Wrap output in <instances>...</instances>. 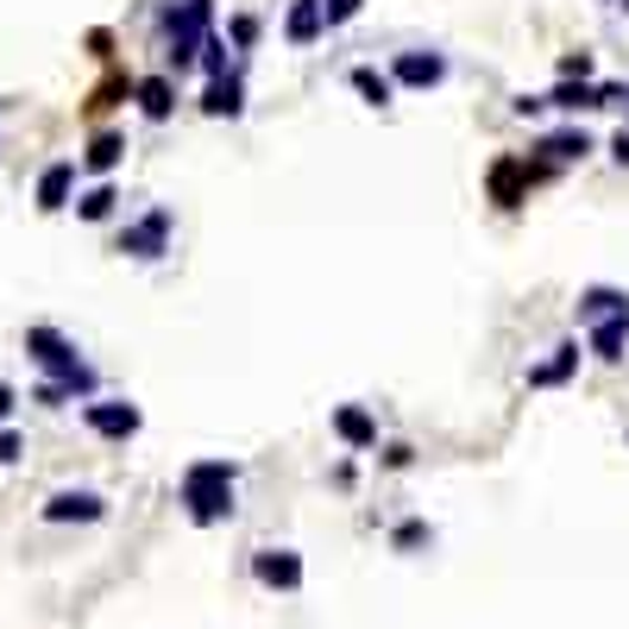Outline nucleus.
Returning <instances> with one entry per match:
<instances>
[{"mask_svg": "<svg viewBox=\"0 0 629 629\" xmlns=\"http://www.w3.org/2000/svg\"><path fill=\"white\" fill-rule=\"evenodd\" d=\"M20 453H25V441H20V434H13V429H0V466H13Z\"/></svg>", "mask_w": 629, "mask_h": 629, "instance_id": "nucleus-29", "label": "nucleus"}, {"mask_svg": "<svg viewBox=\"0 0 629 629\" xmlns=\"http://www.w3.org/2000/svg\"><path fill=\"white\" fill-rule=\"evenodd\" d=\"M133 82L138 76H107L95 95H89V114H107V107H120V101H133Z\"/></svg>", "mask_w": 629, "mask_h": 629, "instance_id": "nucleus-23", "label": "nucleus"}, {"mask_svg": "<svg viewBox=\"0 0 629 629\" xmlns=\"http://www.w3.org/2000/svg\"><path fill=\"white\" fill-rule=\"evenodd\" d=\"M321 7H328V25H347L359 7H365V0H321Z\"/></svg>", "mask_w": 629, "mask_h": 629, "instance_id": "nucleus-28", "label": "nucleus"}, {"mask_svg": "<svg viewBox=\"0 0 629 629\" xmlns=\"http://www.w3.org/2000/svg\"><path fill=\"white\" fill-rule=\"evenodd\" d=\"M171 227H177V215H171V208H152V215H138L133 227H120V252L126 258H164Z\"/></svg>", "mask_w": 629, "mask_h": 629, "instance_id": "nucleus-4", "label": "nucleus"}, {"mask_svg": "<svg viewBox=\"0 0 629 629\" xmlns=\"http://www.w3.org/2000/svg\"><path fill=\"white\" fill-rule=\"evenodd\" d=\"M227 39H234V51H252V44H258V20H252V13H234V20H227Z\"/></svg>", "mask_w": 629, "mask_h": 629, "instance_id": "nucleus-26", "label": "nucleus"}, {"mask_svg": "<svg viewBox=\"0 0 629 629\" xmlns=\"http://www.w3.org/2000/svg\"><path fill=\"white\" fill-rule=\"evenodd\" d=\"M202 70H208V82H215V76H234V70H227V39H215V32H208V44H202Z\"/></svg>", "mask_w": 629, "mask_h": 629, "instance_id": "nucleus-25", "label": "nucleus"}, {"mask_svg": "<svg viewBox=\"0 0 629 629\" xmlns=\"http://www.w3.org/2000/svg\"><path fill=\"white\" fill-rule=\"evenodd\" d=\"M70 196H76V164H70V157L44 164V177H39V208H44V215H58V208H70Z\"/></svg>", "mask_w": 629, "mask_h": 629, "instance_id": "nucleus-11", "label": "nucleus"}, {"mask_svg": "<svg viewBox=\"0 0 629 629\" xmlns=\"http://www.w3.org/2000/svg\"><path fill=\"white\" fill-rule=\"evenodd\" d=\"M579 372V340H567V347H554V359H542L529 372V384L535 391H554V384H567V378Z\"/></svg>", "mask_w": 629, "mask_h": 629, "instance_id": "nucleus-18", "label": "nucleus"}, {"mask_svg": "<svg viewBox=\"0 0 629 629\" xmlns=\"http://www.w3.org/2000/svg\"><path fill=\"white\" fill-rule=\"evenodd\" d=\"M25 359H32L39 372H51V384H63L70 396H76V391L82 396L95 391V372L82 365V353L58 334V328H44V321H39V328H25Z\"/></svg>", "mask_w": 629, "mask_h": 629, "instance_id": "nucleus-2", "label": "nucleus"}, {"mask_svg": "<svg viewBox=\"0 0 629 629\" xmlns=\"http://www.w3.org/2000/svg\"><path fill=\"white\" fill-rule=\"evenodd\" d=\"M239 107H246V82L239 76H215L208 89H202V114L208 120H234Z\"/></svg>", "mask_w": 629, "mask_h": 629, "instance_id": "nucleus-13", "label": "nucleus"}, {"mask_svg": "<svg viewBox=\"0 0 629 629\" xmlns=\"http://www.w3.org/2000/svg\"><path fill=\"white\" fill-rule=\"evenodd\" d=\"M610 157H617V164H629V126L617 138H610Z\"/></svg>", "mask_w": 629, "mask_h": 629, "instance_id": "nucleus-31", "label": "nucleus"}, {"mask_svg": "<svg viewBox=\"0 0 629 629\" xmlns=\"http://www.w3.org/2000/svg\"><path fill=\"white\" fill-rule=\"evenodd\" d=\"M107 516V497L101 492H58L44 497V523H101Z\"/></svg>", "mask_w": 629, "mask_h": 629, "instance_id": "nucleus-9", "label": "nucleus"}, {"mask_svg": "<svg viewBox=\"0 0 629 629\" xmlns=\"http://www.w3.org/2000/svg\"><path fill=\"white\" fill-rule=\"evenodd\" d=\"M82 422L101 434V441H133L138 434V403H114V396H101V403H82Z\"/></svg>", "mask_w": 629, "mask_h": 629, "instance_id": "nucleus-6", "label": "nucleus"}, {"mask_svg": "<svg viewBox=\"0 0 629 629\" xmlns=\"http://www.w3.org/2000/svg\"><path fill=\"white\" fill-rule=\"evenodd\" d=\"M252 579L265 591H302V554L296 548H258L252 554Z\"/></svg>", "mask_w": 629, "mask_h": 629, "instance_id": "nucleus-5", "label": "nucleus"}, {"mask_svg": "<svg viewBox=\"0 0 629 629\" xmlns=\"http://www.w3.org/2000/svg\"><path fill=\"white\" fill-rule=\"evenodd\" d=\"M234 485H239V466L234 460H196L183 466V485H177V504L196 529H215L234 516Z\"/></svg>", "mask_w": 629, "mask_h": 629, "instance_id": "nucleus-1", "label": "nucleus"}, {"mask_svg": "<svg viewBox=\"0 0 629 629\" xmlns=\"http://www.w3.org/2000/svg\"><path fill=\"white\" fill-rule=\"evenodd\" d=\"M548 177V164H523V157H497L492 164V202L497 208H516V202L529 196V183Z\"/></svg>", "mask_w": 629, "mask_h": 629, "instance_id": "nucleus-7", "label": "nucleus"}, {"mask_svg": "<svg viewBox=\"0 0 629 629\" xmlns=\"http://www.w3.org/2000/svg\"><path fill=\"white\" fill-rule=\"evenodd\" d=\"M215 32V0H177L171 13H164V39H171V63L189 70L202 63V44Z\"/></svg>", "mask_w": 629, "mask_h": 629, "instance_id": "nucleus-3", "label": "nucleus"}, {"mask_svg": "<svg viewBox=\"0 0 629 629\" xmlns=\"http://www.w3.org/2000/svg\"><path fill=\"white\" fill-rule=\"evenodd\" d=\"M542 152H548L554 164H573V157H586V152H591V133H579V126H560V133L542 138Z\"/></svg>", "mask_w": 629, "mask_h": 629, "instance_id": "nucleus-21", "label": "nucleus"}, {"mask_svg": "<svg viewBox=\"0 0 629 629\" xmlns=\"http://www.w3.org/2000/svg\"><path fill=\"white\" fill-rule=\"evenodd\" d=\"M617 7H623V13H629V0H617Z\"/></svg>", "mask_w": 629, "mask_h": 629, "instance_id": "nucleus-32", "label": "nucleus"}, {"mask_svg": "<svg viewBox=\"0 0 629 629\" xmlns=\"http://www.w3.org/2000/svg\"><path fill=\"white\" fill-rule=\"evenodd\" d=\"M120 157H126V138L120 133H95L89 138V152H82V171H95V177H107Z\"/></svg>", "mask_w": 629, "mask_h": 629, "instance_id": "nucleus-20", "label": "nucleus"}, {"mask_svg": "<svg viewBox=\"0 0 629 629\" xmlns=\"http://www.w3.org/2000/svg\"><path fill=\"white\" fill-rule=\"evenodd\" d=\"M429 542H434V529L422 523V516H410V523H396V529H391V548L396 554H415V548H429Z\"/></svg>", "mask_w": 629, "mask_h": 629, "instance_id": "nucleus-24", "label": "nucleus"}, {"mask_svg": "<svg viewBox=\"0 0 629 629\" xmlns=\"http://www.w3.org/2000/svg\"><path fill=\"white\" fill-rule=\"evenodd\" d=\"M391 82L396 89H441V82H447V58H441V51H396Z\"/></svg>", "mask_w": 629, "mask_h": 629, "instance_id": "nucleus-8", "label": "nucleus"}, {"mask_svg": "<svg viewBox=\"0 0 629 629\" xmlns=\"http://www.w3.org/2000/svg\"><path fill=\"white\" fill-rule=\"evenodd\" d=\"M347 82H353V95L365 101V107H391V101H396V82L384 76V70H372V63H353Z\"/></svg>", "mask_w": 629, "mask_h": 629, "instance_id": "nucleus-16", "label": "nucleus"}, {"mask_svg": "<svg viewBox=\"0 0 629 629\" xmlns=\"http://www.w3.org/2000/svg\"><path fill=\"white\" fill-rule=\"evenodd\" d=\"M334 434L347 441V447H359V453L378 447V422L359 410V403H340V410H334Z\"/></svg>", "mask_w": 629, "mask_h": 629, "instance_id": "nucleus-17", "label": "nucleus"}, {"mask_svg": "<svg viewBox=\"0 0 629 629\" xmlns=\"http://www.w3.org/2000/svg\"><path fill=\"white\" fill-rule=\"evenodd\" d=\"M114 208H120L114 183H95V189H82V196H76V215L82 220H114Z\"/></svg>", "mask_w": 629, "mask_h": 629, "instance_id": "nucleus-22", "label": "nucleus"}, {"mask_svg": "<svg viewBox=\"0 0 629 629\" xmlns=\"http://www.w3.org/2000/svg\"><path fill=\"white\" fill-rule=\"evenodd\" d=\"M586 347L605 359V365H617V359H623V347H629V309L610 314V321H598V328H586Z\"/></svg>", "mask_w": 629, "mask_h": 629, "instance_id": "nucleus-14", "label": "nucleus"}, {"mask_svg": "<svg viewBox=\"0 0 629 629\" xmlns=\"http://www.w3.org/2000/svg\"><path fill=\"white\" fill-rule=\"evenodd\" d=\"M133 101H138V114H145V120H171V114H177V82H171V76H138L133 82Z\"/></svg>", "mask_w": 629, "mask_h": 629, "instance_id": "nucleus-12", "label": "nucleus"}, {"mask_svg": "<svg viewBox=\"0 0 629 629\" xmlns=\"http://www.w3.org/2000/svg\"><path fill=\"white\" fill-rule=\"evenodd\" d=\"M560 82H591V51H567L560 58Z\"/></svg>", "mask_w": 629, "mask_h": 629, "instance_id": "nucleus-27", "label": "nucleus"}, {"mask_svg": "<svg viewBox=\"0 0 629 629\" xmlns=\"http://www.w3.org/2000/svg\"><path fill=\"white\" fill-rule=\"evenodd\" d=\"M548 107H560V114H579V107H605V82H560L548 95Z\"/></svg>", "mask_w": 629, "mask_h": 629, "instance_id": "nucleus-19", "label": "nucleus"}, {"mask_svg": "<svg viewBox=\"0 0 629 629\" xmlns=\"http://www.w3.org/2000/svg\"><path fill=\"white\" fill-rule=\"evenodd\" d=\"M629 296L610 290V283H591V290H579V328H598V321H610V314H623Z\"/></svg>", "mask_w": 629, "mask_h": 629, "instance_id": "nucleus-15", "label": "nucleus"}, {"mask_svg": "<svg viewBox=\"0 0 629 629\" xmlns=\"http://www.w3.org/2000/svg\"><path fill=\"white\" fill-rule=\"evenodd\" d=\"M13 403H20V396H13V384H0V429H7V415H13Z\"/></svg>", "mask_w": 629, "mask_h": 629, "instance_id": "nucleus-30", "label": "nucleus"}, {"mask_svg": "<svg viewBox=\"0 0 629 629\" xmlns=\"http://www.w3.org/2000/svg\"><path fill=\"white\" fill-rule=\"evenodd\" d=\"M321 32H328V7H321V0H290V13H283V39H290L296 51H309Z\"/></svg>", "mask_w": 629, "mask_h": 629, "instance_id": "nucleus-10", "label": "nucleus"}]
</instances>
